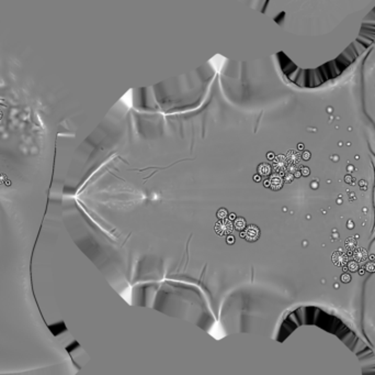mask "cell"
Wrapping results in <instances>:
<instances>
[{
	"label": "cell",
	"mask_w": 375,
	"mask_h": 375,
	"mask_svg": "<svg viewBox=\"0 0 375 375\" xmlns=\"http://www.w3.org/2000/svg\"><path fill=\"white\" fill-rule=\"evenodd\" d=\"M226 214H227V212H226V210H225V209H221L218 211V217L221 218V219H222V218L226 217Z\"/></svg>",
	"instance_id": "obj_10"
},
{
	"label": "cell",
	"mask_w": 375,
	"mask_h": 375,
	"mask_svg": "<svg viewBox=\"0 0 375 375\" xmlns=\"http://www.w3.org/2000/svg\"><path fill=\"white\" fill-rule=\"evenodd\" d=\"M302 173H303V175L307 176V175L309 174V169H307V167H303V169H302Z\"/></svg>",
	"instance_id": "obj_11"
},
{
	"label": "cell",
	"mask_w": 375,
	"mask_h": 375,
	"mask_svg": "<svg viewBox=\"0 0 375 375\" xmlns=\"http://www.w3.org/2000/svg\"><path fill=\"white\" fill-rule=\"evenodd\" d=\"M6 179H7V178H6V175H4V174H0V184L4 183V182H6Z\"/></svg>",
	"instance_id": "obj_12"
},
{
	"label": "cell",
	"mask_w": 375,
	"mask_h": 375,
	"mask_svg": "<svg viewBox=\"0 0 375 375\" xmlns=\"http://www.w3.org/2000/svg\"><path fill=\"white\" fill-rule=\"evenodd\" d=\"M348 266H349V270L352 271V272H355V271L359 268V265H358L357 261H352V262H350Z\"/></svg>",
	"instance_id": "obj_7"
},
{
	"label": "cell",
	"mask_w": 375,
	"mask_h": 375,
	"mask_svg": "<svg viewBox=\"0 0 375 375\" xmlns=\"http://www.w3.org/2000/svg\"><path fill=\"white\" fill-rule=\"evenodd\" d=\"M235 225H236V229H237V230L244 229V228H245V220H244L242 218H239V219H237V220H236V222H235Z\"/></svg>",
	"instance_id": "obj_6"
},
{
	"label": "cell",
	"mask_w": 375,
	"mask_h": 375,
	"mask_svg": "<svg viewBox=\"0 0 375 375\" xmlns=\"http://www.w3.org/2000/svg\"><path fill=\"white\" fill-rule=\"evenodd\" d=\"M353 258H354V260H355V261H359V262H363V261H365V260L368 259V252L365 251V250H363V249H359V250H357V251H354V253H353Z\"/></svg>",
	"instance_id": "obj_4"
},
{
	"label": "cell",
	"mask_w": 375,
	"mask_h": 375,
	"mask_svg": "<svg viewBox=\"0 0 375 375\" xmlns=\"http://www.w3.org/2000/svg\"><path fill=\"white\" fill-rule=\"evenodd\" d=\"M350 279H351V276H350V275H348V274H343V275L341 276V281L345 282V283H348V282H350Z\"/></svg>",
	"instance_id": "obj_8"
},
{
	"label": "cell",
	"mask_w": 375,
	"mask_h": 375,
	"mask_svg": "<svg viewBox=\"0 0 375 375\" xmlns=\"http://www.w3.org/2000/svg\"><path fill=\"white\" fill-rule=\"evenodd\" d=\"M215 230H216V232L218 233V234H221V236H223V234H229V233H231V231H233V223H231L230 220L224 219L223 221H218L216 223Z\"/></svg>",
	"instance_id": "obj_1"
},
{
	"label": "cell",
	"mask_w": 375,
	"mask_h": 375,
	"mask_svg": "<svg viewBox=\"0 0 375 375\" xmlns=\"http://www.w3.org/2000/svg\"><path fill=\"white\" fill-rule=\"evenodd\" d=\"M332 261L336 265H338V266H342V265H345V263L348 262V256L345 253L343 252H340V251H337L334 252V255H332Z\"/></svg>",
	"instance_id": "obj_2"
},
{
	"label": "cell",
	"mask_w": 375,
	"mask_h": 375,
	"mask_svg": "<svg viewBox=\"0 0 375 375\" xmlns=\"http://www.w3.org/2000/svg\"><path fill=\"white\" fill-rule=\"evenodd\" d=\"M227 242H228L229 244L234 243V238H233V236H228V239H227Z\"/></svg>",
	"instance_id": "obj_13"
},
{
	"label": "cell",
	"mask_w": 375,
	"mask_h": 375,
	"mask_svg": "<svg viewBox=\"0 0 375 375\" xmlns=\"http://www.w3.org/2000/svg\"><path fill=\"white\" fill-rule=\"evenodd\" d=\"M272 187L274 188V189L281 188L282 187V180L280 179L279 177H274V178L272 179Z\"/></svg>",
	"instance_id": "obj_5"
},
{
	"label": "cell",
	"mask_w": 375,
	"mask_h": 375,
	"mask_svg": "<svg viewBox=\"0 0 375 375\" xmlns=\"http://www.w3.org/2000/svg\"><path fill=\"white\" fill-rule=\"evenodd\" d=\"M366 268H368V271H370V272H374L375 271V264L373 262L368 263V265H366Z\"/></svg>",
	"instance_id": "obj_9"
},
{
	"label": "cell",
	"mask_w": 375,
	"mask_h": 375,
	"mask_svg": "<svg viewBox=\"0 0 375 375\" xmlns=\"http://www.w3.org/2000/svg\"><path fill=\"white\" fill-rule=\"evenodd\" d=\"M244 236L248 241H256L259 236V229L255 225H250L247 231L244 233Z\"/></svg>",
	"instance_id": "obj_3"
},
{
	"label": "cell",
	"mask_w": 375,
	"mask_h": 375,
	"mask_svg": "<svg viewBox=\"0 0 375 375\" xmlns=\"http://www.w3.org/2000/svg\"><path fill=\"white\" fill-rule=\"evenodd\" d=\"M4 184L7 185V186H10V185H11V182H10V180H9V179H6V182H4Z\"/></svg>",
	"instance_id": "obj_15"
},
{
	"label": "cell",
	"mask_w": 375,
	"mask_h": 375,
	"mask_svg": "<svg viewBox=\"0 0 375 375\" xmlns=\"http://www.w3.org/2000/svg\"><path fill=\"white\" fill-rule=\"evenodd\" d=\"M1 119H2V111L0 110V121H1Z\"/></svg>",
	"instance_id": "obj_16"
},
{
	"label": "cell",
	"mask_w": 375,
	"mask_h": 375,
	"mask_svg": "<svg viewBox=\"0 0 375 375\" xmlns=\"http://www.w3.org/2000/svg\"><path fill=\"white\" fill-rule=\"evenodd\" d=\"M303 158H305V160H308L309 158V153L308 152H306V153H304V155H303Z\"/></svg>",
	"instance_id": "obj_14"
}]
</instances>
